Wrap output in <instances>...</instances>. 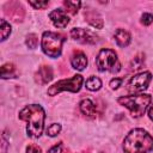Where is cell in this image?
<instances>
[{
	"mask_svg": "<svg viewBox=\"0 0 153 153\" xmlns=\"http://www.w3.org/2000/svg\"><path fill=\"white\" fill-rule=\"evenodd\" d=\"M19 120L26 122V134L32 139H37L42 135L44 129L45 112L38 104H30L23 108L18 115Z\"/></svg>",
	"mask_w": 153,
	"mask_h": 153,
	"instance_id": "obj_1",
	"label": "cell"
},
{
	"mask_svg": "<svg viewBox=\"0 0 153 153\" xmlns=\"http://www.w3.org/2000/svg\"><path fill=\"white\" fill-rule=\"evenodd\" d=\"M153 151V136L142 128L131 129L123 140L124 153H148Z\"/></svg>",
	"mask_w": 153,
	"mask_h": 153,
	"instance_id": "obj_2",
	"label": "cell"
},
{
	"mask_svg": "<svg viewBox=\"0 0 153 153\" xmlns=\"http://www.w3.org/2000/svg\"><path fill=\"white\" fill-rule=\"evenodd\" d=\"M118 104L127 108L135 118L141 117L152 103V97L147 93H137L131 96H123L117 99Z\"/></svg>",
	"mask_w": 153,
	"mask_h": 153,
	"instance_id": "obj_3",
	"label": "cell"
},
{
	"mask_svg": "<svg viewBox=\"0 0 153 153\" xmlns=\"http://www.w3.org/2000/svg\"><path fill=\"white\" fill-rule=\"evenodd\" d=\"M63 42H65V37L61 33L53 32V31H45L42 35L41 48L47 56L51 59H56L62 53Z\"/></svg>",
	"mask_w": 153,
	"mask_h": 153,
	"instance_id": "obj_4",
	"label": "cell"
},
{
	"mask_svg": "<svg viewBox=\"0 0 153 153\" xmlns=\"http://www.w3.org/2000/svg\"><path fill=\"white\" fill-rule=\"evenodd\" d=\"M96 66L99 72L109 71L111 73H117L121 69V63L117 59L116 51L108 48L99 50L96 57Z\"/></svg>",
	"mask_w": 153,
	"mask_h": 153,
	"instance_id": "obj_5",
	"label": "cell"
},
{
	"mask_svg": "<svg viewBox=\"0 0 153 153\" xmlns=\"http://www.w3.org/2000/svg\"><path fill=\"white\" fill-rule=\"evenodd\" d=\"M84 84V78L80 74H75L74 76L69 78V79H63L60 80L57 82H55L54 85L49 86L47 93L48 96H56L57 93L62 92V91H69V92H79L81 86Z\"/></svg>",
	"mask_w": 153,
	"mask_h": 153,
	"instance_id": "obj_6",
	"label": "cell"
},
{
	"mask_svg": "<svg viewBox=\"0 0 153 153\" xmlns=\"http://www.w3.org/2000/svg\"><path fill=\"white\" fill-rule=\"evenodd\" d=\"M151 80H152V74L149 72H141L131 76V79L128 82L127 90L131 93H141L148 87Z\"/></svg>",
	"mask_w": 153,
	"mask_h": 153,
	"instance_id": "obj_7",
	"label": "cell"
},
{
	"mask_svg": "<svg viewBox=\"0 0 153 153\" xmlns=\"http://www.w3.org/2000/svg\"><path fill=\"white\" fill-rule=\"evenodd\" d=\"M71 37L74 41L84 43V44H96L99 41L98 36L94 32H92L91 30L84 29V27H74V29H72L71 30Z\"/></svg>",
	"mask_w": 153,
	"mask_h": 153,
	"instance_id": "obj_8",
	"label": "cell"
},
{
	"mask_svg": "<svg viewBox=\"0 0 153 153\" xmlns=\"http://www.w3.org/2000/svg\"><path fill=\"white\" fill-rule=\"evenodd\" d=\"M49 19L51 20V23L54 24V26L59 27V29H63L68 25L69 23V18L66 13L65 10L61 8H55L49 13Z\"/></svg>",
	"mask_w": 153,
	"mask_h": 153,
	"instance_id": "obj_9",
	"label": "cell"
},
{
	"mask_svg": "<svg viewBox=\"0 0 153 153\" xmlns=\"http://www.w3.org/2000/svg\"><path fill=\"white\" fill-rule=\"evenodd\" d=\"M84 17H85V20L93 27L96 29H103L104 26V22H103V18L102 16L93 8L91 7H87L84 12Z\"/></svg>",
	"mask_w": 153,
	"mask_h": 153,
	"instance_id": "obj_10",
	"label": "cell"
},
{
	"mask_svg": "<svg viewBox=\"0 0 153 153\" xmlns=\"http://www.w3.org/2000/svg\"><path fill=\"white\" fill-rule=\"evenodd\" d=\"M54 74H53V69L51 67L49 66H41L38 68V71L36 72L35 74V79L38 84L41 85H44V84H48L51 79H53Z\"/></svg>",
	"mask_w": 153,
	"mask_h": 153,
	"instance_id": "obj_11",
	"label": "cell"
},
{
	"mask_svg": "<svg viewBox=\"0 0 153 153\" xmlns=\"http://www.w3.org/2000/svg\"><path fill=\"white\" fill-rule=\"evenodd\" d=\"M114 38H115V42L117 43V45L121 47V48L128 47V44L131 41L130 33L124 29H117L114 33Z\"/></svg>",
	"mask_w": 153,
	"mask_h": 153,
	"instance_id": "obj_12",
	"label": "cell"
},
{
	"mask_svg": "<svg viewBox=\"0 0 153 153\" xmlns=\"http://www.w3.org/2000/svg\"><path fill=\"white\" fill-rule=\"evenodd\" d=\"M71 65L74 69L76 71H84L87 66V57L84 53L81 51H76L74 53V55L71 59Z\"/></svg>",
	"mask_w": 153,
	"mask_h": 153,
	"instance_id": "obj_13",
	"label": "cell"
},
{
	"mask_svg": "<svg viewBox=\"0 0 153 153\" xmlns=\"http://www.w3.org/2000/svg\"><path fill=\"white\" fill-rule=\"evenodd\" d=\"M79 109H80L81 114L87 117H92L96 115V105L91 99H87V98L82 99L79 103Z\"/></svg>",
	"mask_w": 153,
	"mask_h": 153,
	"instance_id": "obj_14",
	"label": "cell"
},
{
	"mask_svg": "<svg viewBox=\"0 0 153 153\" xmlns=\"http://www.w3.org/2000/svg\"><path fill=\"white\" fill-rule=\"evenodd\" d=\"M85 86L90 91H98L102 87V80L98 76H90L85 81Z\"/></svg>",
	"mask_w": 153,
	"mask_h": 153,
	"instance_id": "obj_15",
	"label": "cell"
},
{
	"mask_svg": "<svg viewBox=\"0 0 153 153\" xmlns=\"http://www.w3.org/2000/svg\"><path fill=\"white\" fill-rule=\"evenodd\" d=\"M16 75V66L13 63H5L1 67V78H14Z\"/></svg>",
	"mask_w": 153,
	"mask_h": 153,
	"instance_id": "obj_16",
	"label": "cell"
},
{
	"mask_svg": "<svg viewBox=\"0 0 153 153\" xmlns=\"http://www.w3.org/2000/svg\"><path fill=\"white\" fill-rule=\"evenodd\" d=\"M63 6L67 8L66 11H68L71 14H76V12L80 10L81 2H80V1H71V0H66V1H63Z\"/></svg>",
	"mask_w": 153,
	"mask_h": 153,
	"instance_id": "obj_17",
	"label": "cell"
},
{
	"mask_svg": "<svg viewBox=\"0 0 153 153\" xmlns=\"http://www.w3.org/2000/svg\"><path fill=\"white\" fill-rule=\"evenodd\" d=\"M143 62H145V55H143V54L136 55V56L131 60V62H130V65H129L130 71H137V69H140V68L142 67Z\"/></svg>",
	"mask_w": 153,
	"mask_h": 153,
	"instance_id": "obj_18",
	"label": "cell"
},
{
	"mask_svg": "<svg viewBox=\"0 0 153 153\" xmlns=\"http://www.w3.org/2000/svg\"><path fill=\"white\" fill-rule=\"evenodd\" d=\"M0 24H1V26H0V31H1V41H5V39L11 35L12 29H11L10 23H7L5 19H1V20H0Z\"/></svg>",
	"mask_w": 153,
	"mask_h": 153,
	"instance_id": "obj_19",
	"label": "cell"
},
{
	"mask_svg": "<svg viewBox=\"0 0 153 153\" xmlns=\"http://www.w3.org/2000/svg\"><path fill=\"white\" fill-rule=\"evenodd\" d=\"M60 131H61V124H59V123H53V124H50V126L47 128V130H45L47 135L50 136V137L56 136L57 134H60Z\"/></svg>",
	"mask_w": 153,
	"mask_h": 153,
	"instance_id": "obj_20",
	"label": "cell"
},
{
	"mask_svg": "<svg viewBox=\"0 0 153 153\" xmlns=\"http://www.w3.org/2000/svg\"><path fill=\"white\" fill-rule=\"evenodd\" d=\"M25 43L26 45L30 48V49H35L37 47V43H38V38L35 33H29L26 36V39H25Z\"/></svg>",
	"mask_w": 153,
	"mask_h": 153,
	"instance_id": "obj_21",
	"label": "cell"
},
{
	"mask_svg": "<svg viewBox=\"0 0 153 153\" xmlns=\"http://www.w3.org/2000/svg\"><path fill=\"white\" fill-rule=\"evenodd\" d=\"M29 5L32 6L36 10H42V8H45L49 5V1H36V2L35 1H30Z\"/></svg>",
	"mask_w": 153,
	"mask_h": 153,
	"instance_id": "obj_22",
	"label": "cell"
},
{
	"mask_svg": "<svg viewBox=\"0 0 153 153\" xmlns=\"http://www.w3.org/2000/svg\"><path fill=\"white\" fill-rule=\"evenodd\" d=\"M141 23L143 25H149L153 23V14L151 13H143L141 16Z\"/></svg>",
	"mask_w": 153,
	"mask_h": 153,
	"instance_id": "obj_23",
	"label": "cell"
},
{
	"mask_svg": "<svg viewBox=\"0 0 153 153\" xmlns=\"http://www.w3.org/2000/svg\"><path fill=\"white\" fill-rule=\"evenodd\" d=\"M122 78H114V79H111L110 80V82H109V85H110V87L112 88V90H117L121 85H122Z\"/></svg>",
	"mask_w": 153,
	"mask_h": 153,
	"instance_id": "obj_24",
	"label": "cell"
},
{
	"mask_svg": "<svg viewBox=\"0 0 153 153\" xmlns=\"http://www.w3.org/2000/svg\"><path fill=\"white\" fill-rule=\"evenodd\" d=\"M25 153H42V149H41V147H38L37 145L30 143L29 146H26Z\"/></svg>",
	"mask_w": 153,
	"mask_h": 153,
	"instance_id": "obj_25",
	"label": "cell"
},
{
	"mask_svg": "<svg viewBox=\"0 0 153 153\" xmlns=\"http://www.w3.org/2000/svg\"><path fill=\"white\" fill-rule=\"evenodd\" d=\"M47 153H62V142H59V143L54 145L51 148L48 149Z\"/></svg>",
	"mask_w": 153,
	"mask_h": 153,
	"instance_id": "obj_26",
	"label": "cell"
},
{
	"mask_svg": "<svg viewBox=\"0 0 153 153\" xmlns=\"http://www.w3.org/2000/svg\"><path fill=\"white\" fill-rule=\"evenodd\" d=\"M7 146H8V142L5 139V136H2V140H1V153H7Z\"/></svg>",
	"mask_w": 153,
	"mask_h": 153,
	"instance_id": "obj_27",
	"label": "cell"
},
{
	"mask_svg": "<svg viewBox=\"0 0 153 153\" xmlns=\"http://www.w3.org/2000/svg\"><path fill=\"white\" fill-rule=\"evenodd\" d=\"M148 117L153 121V105H151V106L148 108Z\"/></svg>",
	"mask_w": 153,
	"mask_h": 153,
	"instance_id": "obj_28",
	"label": "cell"
}]
</instances>
